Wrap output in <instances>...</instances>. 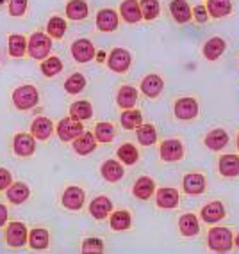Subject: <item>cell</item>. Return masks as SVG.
<instances>
[{"label":"cell","mask_w":239,"mask_h":254,"mask_svg":"<svg viewBox=\"0 0 239 254\" xmlns=\"http://www.w3.org/2000/svg\"><path fill=\"white\" fill-rule=\"evenodd\" d=\"M207 13L214 18H223L227 14H231L232 11V2L231 0H209L207 2Z\"/></svg>","instance_id":"31"},{"label":"cell","mask_w":239,"mask_h":254,"mask_svg":"<svg viewBox=\"0 0 239 254\" xmlns=\"http://www.w3.org/2000/svg\"><path fill=\"white\" fill-rule=\"evenodd\" d=\"M184 192L189 195H198L205 190V178L202 176L200 173H191L184 176Z\"/></svg>","instance_id":"12"},{"label":"cell","mask_w":239,"mask_h":254,"mask_svg":"<svg viewBox=\"0 0 239 254\" xmlns=\"http://www.w3.org/2000/svg\"><path fill=\"white\" fill-rule=\"evenodd\" d=\"M234 244H236V246H238V249H239V235H238V237H236V242H234Z\"/></svg>","instance_id":"50"},{"label":"cell","mask_w":239,"mask_h":254,"mask_svg":"<svg viewBox=\"0 0 239 254\" xmlns=\"http://www.w3.org/2000/svg\"><path fill=\"white\" fill-rule=\"evenodd\" d=\"M86 87V78L82 73H73L68 80L64 82V89L70 94H79Z\"/></svg>","instance_id":"41"},{"label":"cell","mask_w":239,"mask_h":254,"mask_svg":"<svg viewBox=\"0 0 239 254\" xmlns=\"http://www.w3.org/2000/svg\"><path fill=\"white\" fill-rule=\"evenodd\" d=\"M97 61H99V63H102V61H104V52H100V54H99V59H97Z\"/></svg>","instance_id":"49"},{"label":"cell","mask_w":239,"mask_h":254,"mask_svg":"<svg viewBox=\"0 0 239 254\" xmlns=\"http://www.w3.org/2000/svg\"><path fill=\"white\" fill-rule=\"evenodd\" d=\"M162 87H164L162 78L157 75H148L143 78V82H141V91H143V94L148 98L159 96V94L162 93Z\"/></svg>","instance_id":"22"},{"label":"cell","mask_w":239,"mask_h":254,"mask_svg":"<svg viewBox=\"0 0 239 254\" xmlns=\"http://www.w3.org/2000/svg\"><path fill=\"white\" fill-rule=\"evenodd\" d=\"M72 55L77 63H90L95 57V47L90 39H77L72 45Z\"/></svg>","instance_id":"10"},{"label":"cell","mask_w":239,"mask_h":254,"mask_svg":"<svg viewBox=\"0 0 239 254\" xmlns=\"http://www.w3.org/2000/svg\"><path fill=\"white\" fill-rule=\"evenodd\" d=\"M111 212H113V203L109 197H106V195H99V197H95V199L91 201L90 213L97 220H104Z\"/></svg>","instance_id":"13"},{"label":"cell","mask_w":239,"mask_h":254,"mask_svg":"<svg viewBox=\"0 0 239 254\" xmlns=\"http://www.w3.org/2000/svg\"><path fill=\"white\" fill-rule=\"evenodd\" d=\"M154 190H155V183H154V180L148 178V176L137 178V182L134 183V187H132V192L137 199H148L150 195L154 194Z\"/></svg>","instance_id":"24"},{"label":"cell","mask_w":239,"mask_h":254,"mask_svg":"<svg viewBox=\"0 0 239 254\" xmlns=\"http://www.w3.org/2000/svg\"><path fill=\"white\" fill-rule=\"evenodd\" d=\"M170 11L171 16L175 18V21H179V23H186V21L191 20V7L188 5L186 0H171Z\"/></svg>","instance_id":"26"},{"label":"cell","mask_w":239,"mask_h":254,"mask_svg":"<svg viewBox=\"0 0 239 254\" xmlns=\"http://www.w3.org/2000/svg\"><path fill=\"white\" fill-rule=\"evenodd\" d=\"M97 148V139H95V133H88V131H82L77 139H73V149L77 155H90L93 149Z\"/></svg>","instance_id":"19"},{"label":"cell","mask_w":239,"mask_h":254,"mask_svg":"<svg viewBox=\"0 0 239 254\" xmlns=\"http://www.w3.org/2000/svg\"><path fill=\"white\" fill-rule=\"evenodd\" d=\"M27 48H29V55L32 59H45L52 50L50 36L43 34V32H34V34L30 36L29 43H27Z\"/></svg>","instance_id":"3"},{"label":"cell","mask_w":239,"mask_h":254,"mask_svg":"<svg viewBox=\"0 0 239 254\" xmlns=\"http://www.w3.org/2000/svg\"><path fill=\"white\" fill-rule=\"evenodd\" d=\"M179 229L184 237H195V235L200 231L197 215H193V213H184V215L179 219Z\"/></svg>","instance_id":"27"},{"label":"cell","mask_w":239,"mask_h":254,"mask_svg":"<svg viewBox=\"0 0 239 254\" xmlns=\"http://www.w3.org/2000/svg\"><path fill=\"white\" fill-rule=\"evenodd\" d=\"M200 215H202V219H204V222L214 224V222H218V220H222L223 217H225V206H223L220 201H213V203L205 204V206L202 208Z\"/></svg>","instance_id":"16"},{"label":"cell","mask_w":239,"mask_h":254,"mask_svg":"<svg viewBox=\"0 0 239 254\" xmlns=\"http://www.w3.org/2000/svg\"><path fill=\"white\" fill-rule=\"evenodd\" d=\"M88 4H86L84 0H72L66 4V16L70 20H84L88 16Z\"/></svg>","instance_id":"33"},{"label":"cell","mask_w":239,"mask_h":254,"mask_svg":"<svg viewBox=\"0 0 239 254\" xmlns=\"http://www.w3.org/2000/svg\"><path fill=\"white\" fill-rule=\"evenodd\" d=\"M205 146L213 151H220L222 148H225L227 142H229V135L227 131L222 130V128H216V130H211L207 135H205Z\"/></svg>","instance_id":"23"},{"label":"cell","mask_w":239,"mask_h":254,"mask_svg":"<svg viewBox=\"0 0 239 254\" xmlns=\"http://www.w3.org/2000/svg\"><path fill=\"white\" fill-rule=\"evenodd\" d=\"M130 63H132V57L127 50L123 48H115V50L109 54V59H107V66L109 69H113L115 73H123L130 68Z\"/></svg>","instance_id":"6"},{"label":"cell","mask_w":239,"mask_h":254,"mask_svg":"<svg viewBox=\"0 0 239 254\" xmlns=\"http://www.w3.org/2000/svg\"><path fill=\"white\" fill-rule=\"evenodd\" d=\"M11 183H13L11 173H9L7 169H0V190H5Z\"/></svg>","instance_id":"46"},{"label":"cell","mask_w":239,"mask_h":254,"mask_svg":"<svg viewBox=\"0 0 239 254\" xmlns=\"http://www.w3.org/2000/svg\"><path fill=\"white\" fill-rule=\"evenodd\" d=\"M97 27L102 32H113L118 27V14L113 9H102L97 14Z\"/></svg>","instance_id":"15"},{"label":"cell","mask_w":239,"mask_h":254,"mask_svg":"<svg viewBox=\"0 0 239 254\" xmlns=\"http://www.w3.org/2000/svg\"><path fill=\"white\" fill-rule=\"evenodd\" d=\"M13 149L18 157H30L36 151V140L32 133H16L13 139Z\"/></svg>","instance_id":"8"},{"label":"cell","mask_w":239,"mask_h":254,"mask_svg":"<svg viewBox=\"0 0 239 254\" xmlns=\"http://www.w3.org/2000/svg\"><path fill=\"white\" fill-rule=\"evenodd\" d=\"M5 220H7V208L4 204H0V226H4Z\"/></svg>","instance_id":"48"},{"label":"cell","mask_w":239,"mask_h":254,"mask_svg":"<svg viewBox=\"0 0 239 254\" xmlns=\"http://www.w3.org/2000/svg\"><path fill=\"white\" fill-rule=\"evenodd\" d=\"M218 169L222 173V176L227 178H234L239 174V157L238 155H223L220 158Z\"/></svg>","instance_id":"21"},{"label":"cell","mask_w":239,"mask_h":254,"mask_svg":"<svg viewBox=\"0 0 239 254\" xmlns=\"http://www.w3.org/2000/svg\"><path fill=\"white\" fill-rule=\"evenodd\" d=\"M120 14L123 16V20L127 21V23H137V21L143 18L137 0H125V2H121V5H120Z\"/></svg>","instance_id":"18"},{"label":"cell","mask_w":239,"mask_h":254,"mask_svg":"<svg viewBox=\"0 0 239 254\" xmlns=\"http://www.w3.org/2000/svg\"><path fill=\"white\" fill-rule=\"evenodd\" d=\"M197 114H198V102L195 98H180V100H177L175 116L179 119L188 121V119L197 118Z\"/></svg>","instance_id":"11"},{"label":"cell","mask_w":239,"mask_h":254,"mask_svg":"<svg viewBox=\"0 0 239 254\" xmlns=\"http://www.w3.org/2000/svg\"><path fill=\"white\" fill-rule=\"evenodd\" d=\"M29 246L36 251H43L48 247V231L43 228H34L29 235Z\"/></svg>","instance_id":"34"},{"label":"cell","mask_w":239,"mask_h":254,"mask_svg":"<svg viewBox=\"0 0 239 254\" xmlns=\"http://www.w3.org/2000/svg\"><path fill=\"white\" fill-rule=\"evenodd\" d=\"M123 174H125L123 165L120 164V162H116V160L104 162V165H102V176L107 180V182H111V183L120 182V180L123 178Z\"/></svg>","instance_id":"25"},{"label":"cell","mask_w":239,"mask_h":254,"mask_svg":"<svg viewBox=\"0 0 239 254\" xmlns=\"http://www.w3.org/2000/svg\"><path fill=\"white\" fill-rule=\"evenodd\" d=\"M39 102V94L38 89H36L34 85H20L16 89L13 91V103L16 109L20 110H29V109H34Z\"/></svg>","instance_id":"1"},{"label":"cell","mask_w":239,"mask_h":254,"mask_svg":"<svg viewBox=\"0 0 239 254\" xmlns=\"http://www.w3.org/2000/svg\"><path fill=\"white\" fill-rule=\"evenodd\" d=\"M130 226V213L125 210H118L111 215V228L115 231H125Z\"/></svg>","instance_id":"40"},{"label":"cell","mask_w":239,"mask_h":254,"mask_svg":"<svg viewBox=\"0 0 239 254\" xmlns=\"http://www.w3.org/2000/svg\"><path fill=\"white\" fill-rule=\"evenodd\" d=\"M93 116V107L90 102L81 100V102H75L70 107V118L77 119V121H86V119H91Z\"/></svg>","instance_id":"32"},{"label":"cell","mask_w":239,"mask_h":254,"mask_svg":"<svg viewBox=\"0 0 239 254\" xmlns=\"http://www.w3.org/2000/svg\"><path fill=\"white\" fill-rule=\"evenodd\" d=\"M155 203L159 208H175L179 204V192L175 189H170V187H164V189H159L157 197H155Z\"/></svg>","instance_id":"20"},{"label":"cell","mask_w":239,"mask_h":254,"mask_svg":"<svg viewBox=\"0 0 239 254\" xmlns=\"http://www.w3.org/2000/svg\"><path fill=\"white\" fill-rule=\"evenodd\" d=\"M7 52L11 57H23L27 52V39L21 34H11L7 39Z\"/></svg>","instance_id":"30"},{"label":"cell","mask_w":239,"mask_h":254,"mask_svg":"<svg viewBox=\"0 0 239 254\" xmlns=\"http://www.w3.org/2000/svg\"><path fill=\"white\" fill-rule=\"evenodd\" d=\"M47 30H48V36H50V38L61 39L64 36V32H66V21H64L61 16H52L50 20H48Z\"/></svg>","instance_id":"39"},{"label":"cell","mask_w":239,"mask_h":254,"mask_svg":"<svg viewBox=\"0 0 239 254\" xmlns=\"http://www.w3.org/2000/svg\"><path fill=\"white\" fill-rule=\"evenodd\" d=\"M84 131V127H82V121H77L73 118H64L59 121L57 125V137H59L63 142H70V140L77 139Z\"/></svg>","instance_id":"4"},{"label":"cell","mask_w":239,"mask_h":254,"mask_svg":"<svg viewBox=\"0 0 239 254\" xmlns=\"http://www.w3.org/2000/svg\"><path fill=\"white\" fill-rule=\"evenodd\" d=\"M207 244H209L211 251L216 253H227L234 246V238H232V231L229 228H214L207 235Z\"/></svg>","instance_id":"2"},{"label":"cell","mask_w":239,"mask_h":254,"mask_svg":"<svg viewBox=\"0 0 239 254\" xmlns=\"http://www.w3.org/2000/svg\"><path fill=\"white\" fill-rule=\"evenodd\" d=\"M115 135H116V128L111 123H99L95 127V139H97V142L107 144V142H111L115 139Z\"/></svg>","instance_id":"37"},{"label":"cell","mask_w":239,"mask_h":254,"mask_svg":"<svg viewBox=\"0 0 239 254\" xmlns=\"http://www.w3.org/2000/svg\"><path fill=\"white\" fill-rule=\"evenodd\" d=\"M184 157V146L179 139H168L161 144V158L164 162H177Z\"/></svg>","instance_id":"9"},{"label":"cell","mask_w":239,"mask_h":254,"mask_svg":"<svg viewBox=\"0 0 239 254\" xmlns=\"http://www.w3.org/2000/svg\"><path fill=\"white\" fill-rule=\"evenodd\" d=\"M104 242L100 238H86L82 242V253H102Z\"/></svg>","instance_id":"44"},{"label":"cell","mask_w":239,"mask_h":254,"mask_svg":"<svg viewBox=\"0 0 239 254\" xmlns=\"http://www.w3.org/2000/svg\"><path fill=\"white\" fill-rule=\"evenodd\" d=\"M118 158L121 162H123V164L134 165L137 162V158H139V153H137L136 146L130 144V142H127V144L120 146V149H118Z\"/></svg>","instance_id":"38"},{"label":"cell","mask_w":239,"mask_h":254,"mask_svg":"<svg viewBox=\"0 0 239 254\" xmlns=\"http://www.w3.org/2000/svg\"><path fill=\"white\" fill-rule=\"evenodd\" d=\"M39 69H41V73L45 76H54L57 73H61V69H63V61L59 57H48L47 61L41 63Z\"/></svg>","instance_id":"42"},{"label":"cell","mask_w":239,"mask_h":254,"mask_svg":"<svg viewBox=\"0 0 239 254\" xmlns=\"http://www.w3.org/2000/svg\"><path fill=\"white\" fill-rule=\"evenodd\" d=\"M238 149H239V135H238Z\"/></svg>","instance_id":"51"},{"label":"cell","mask_w":239,"mask_h":254,"mask_svg":"<svg viewBox=\"0 0 239 254\" xmlns=\"http://www.w3.org/2000/svg\"><path fill=\"white\" fill-rule=\"evenodd\" d=\"M52 131H54V123L48 118H38L30 125V133L34 139L47 140L52 135Z\"/></svg>","instance_id":"14"},{"label":"cell","mask_w":239,"mask_h":254,"mask_svg":"<svg viewBox=\"0 0 239 254\" xmlns=\"http://www.w3.org/2000/svg\"><path fill=\"white\" fill-rule=\"evenodd\" d=\"M225 52V41L222 38H211L204 45V57L209 61L220 59V55Z\"/></svg>","instance_id":"28"},{"label":"cell","mask_w":239,"mask_h":254,"mask_svg":"<svg viewBox=\"0 0 239 254\" xmlns=\"http://www.w3.org/2000/svg\"><path fill=\"white\" fill-rule=\"evenodd\" d=\"M141 14L145 20H154L159 16V11H161V5H159L157 0H141Z\"/></svg>","instance_id":"43"},{"label":"cell","mask_w":239,"mask_h":254,"mask_svg":"<svg viewBox=\"0 0 239 254\" xmlns=\"http://www.w3.org/2000/svg\"><path fill=\"white\" fill-rule=\"evenodd\" d=\"M5 194H7V199L13 204H21L29 199L30 190L25 183L16 182V183H11V185L5 189Z\"/></svg>","instance_id":"17"},{"label":"cell","mask_w":239,"mask_h":254,"mask_svg":"<svg viewBox=\"0 0 239 254\" xmlns=\"http://www.w3.org/2000/svg\"><path fill=\"white\" fill-rule=\"evenodd\" d=\"M84 190H82L81 187H68L66 190L63 192V197H61V201H63V206L68 208V210H72V212H77V210H81L82 204H84Z\"/></svg>","instance_id":"7"},{"label":"cell","mask_w":239,"mask_h":254,"mask_svg":"<svg viewBox=\"0 0 239 254\" xmlns=\"http://www.w3.org/2000/svg\"><path fill=\"white\" fill-rule=\"evenodd\" d=\"M27 11V0H9V14L23 16Z\"/></svg>","instance_id":"45"},{"label":"cell","mask_w":239,"mask_h":254,"mask_svg":"<svg viewBox=\"0 0 239 254\" xmlns=\"http://www.w3.org/2000/svg\"><path fill=\"white\" fill-rule=\"evenodd\" d=\"M193 14H195V20L198 21V23H204V21H207V9L204 7V5H197V7L193 9Z\"/></svg>","instance_id":"47"},{"label":"cell","mask_w":239,"mask_h":254,"mask_svg":"<svg viewBox=\"0 0 239 254\" xmlns=\"http://www.w3.org/2000/svg\"><path fill=\"white\" fill-rule=\"evenodd\" d=\"M137 140H139V144L143 146H152L157 140V131L152 125H139L137 127Z\"/></svg>","instance_id":"36"},{"label":"cell","mask_w":239,"mask_h":254,"mask_svg":"<svg viewBox=\"0 0 239 254\" xmlns=\"http://www.w3.org/2000/svg\"><path fill=\"white\" fill-rule=\"evenodd\" d=\"M116 102L121 109H132L137 102V91L130 85H123L121 89L118 91V96H116Z\"/></svg>","instance_id":"29"},{"label":"cell","mask_w":239,"mask_h":254,"mask_svg":"<svg viewBox=\"0 0 239 254\" xmlns=\"http://www.w3.org/2000/svg\"><path fill=\"white\" fill-rule=\"evenodd\" d=\"M143 121V116H141L139 110L134 109H125V112L120 116V123L121 127L127 128V130H132V128H137Z\"/></svg>","instance_id":"35"},{"label":"cell","mask_w":239,"mask_h":254,"mask_svg":"<svg viewBox=\"0 0 239 254\" xmlns=\"http://www.w3.org/2000/svg\"><path fill=\"white\" fill-rule=\"evenodd\" d=\"M27 237H29V231H27V226L23 222H11L5 229V242L9 247L25 246Z\"/></svg>","instance_id":"5"}]
</instances>
